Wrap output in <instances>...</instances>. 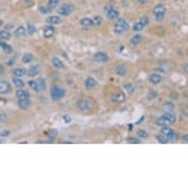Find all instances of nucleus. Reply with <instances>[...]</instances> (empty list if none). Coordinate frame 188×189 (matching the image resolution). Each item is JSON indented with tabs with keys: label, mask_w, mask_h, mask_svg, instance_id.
Returning <instances> with one entry per match:
<instances>
[{
	"label": "nucleus",
	"mask_w": 188,
	"mask_h": 189,
	"mask_svg": "<svg viewBox=\"0 0 188 189\" xmlns=\"http://www.w3.org/2000/svg\"><path fill=\"white\" fill-rule=\"evenodd\" d=\"M130 30V26H129V22L124 18H117L116 19V23H115V27H113V31L116 35H124L126 34L128 31Z\"/></svg>",
	"instance_id": "f257e3e1"
},
{
	"label": "nucleus",
	"mask_w": 188,
	"mask_h": 189,
	"mask_svg": "<svg viewBox=\"0 0 188 189\" xmlns=\"http://www.w3.org/2000/svg\"><path fill=\"white\" fill-rule=\"evenodd\" d=\"M152 13H153L156 21H158V22H162V21L165 19V16H166V6H165V4H162V3L156 4L153 6V9H152Z\"/></svg>",
	"instance_id": "f03ea898"
},
{
	"label": "nucleus",
	"mask_w": 188,
	"mask_h": 189,
	"mask_svg": "<svg viewBox=\"0 0 188 189\" xmlns=\"http://www.w3.org/2000/svg\"><path fill=\"white\" fill-rule=\"evenodd\" d=\"M104 13H106V17L107 19H110V21H116L119 17H120V14H119V10L115 8L113 4H107L104 8H103Z\"/></svg>",
	"instance_id": "7ed1b4c3"
},
{
	"label": "nucleus",
	"mask_w": 188,
	"mask_h": 189,
	"mask_svg": "<svg viewBox=\"0 0 188 189\" xmlns=\"http://www.w3.org/2000/svg\"><path fill=\"white\" fill-rule=\"evenodd\" d=\"M161 134H164L166 138H168L169 142H177V140L179 139L178 133L175 131V130H173L169 125H166V126H162V127H161Z\"/></svg>",
	"instance_id": "20e7f679"
},
{
	"label": "nucleus",
	"mask_w": 188,
	"mask_h": 189,
	"mask_svg": "<svg viewBox=\"0 0 188 189\" xmlns=\"http://www.w3.org/2000/svg\"><path fill=\"white\" fill-rule=\"evenodd\" d=\"M148 23H149L148 16H143V17H141V18L133 25L132 28H133L134 32H141V31H143L144 28H146V26H148Z\"/></svg>",
	"instance_id": "39448f33"
},
{
	"label": "nucleus",
	"mask_w": 188,
	"mask_h": 189,
	"mask_svg": "<svg viewBox=\"0 0 188 189\" xmlns=\"http://www.w3.org/2000/svg\"><path fill=\"white\" fill-rule=\"evenodd\" d=\"M77 108H79V111H81L83 113H88L93 110V103H92V100L89 99H80V100H77Z\"/></svg>",
	"instance_id": "423d86ee"
},
{
	"label": "nucleus",
	"mask_w": 188,
	"mask_h": 189,
	"mask_svg": "<svg viewBox=\"0 0 188 189\" xmlns=\"http://www.w3.org/2000/svg\"><path fill=\"white\" fill-rule=\"evenodd\" d=\"M64 94H66V93H64V89H62L61 86H58V85H53V86H52L50 97H52V99H53L54 102L62 99V98L64 97Z\"/></svg>",
	"instance_id": "0eeeda50"
},
{
	"label": "nucleus",
	"mask_w": 188,
	"mask_h": 189,
	"mask_svg": "<svg viewBox=\"0 0 188 189\" xmlns=\"http://www.w3.org/2000/svg\"><path fill=\"white\" fill-rule=\"evenodd\" d=\"M74 9H75V6L72 5V4H70V3H64V4H62V5L59 6L58 13H59V16L67 17V16H70V14H71L72 12H74Z\"/></svg>",
	"instance_id": "6e6552de"
},
{
	"label": "nucleus",
	"mask_w": 188,
	"mask_h": 189,
	"mask_svg": "<svg viewBox=\"0 0 188 189\" xmlns=\"http://www.w3.org/2000/svg\"><path fill=\"white\" fill-rule=\"evenodd\" d=\"M125 93H122V91H117V93H113L112 95L110 97V102L113 104H119V103H122V102H125Z\"/></svg>",
	"instance_id": "1a4fd4ad"
},
{
	"label": "nucleus",
	"mask_w": 188,
	"mask_h": 189,
	"mask_svg": "<svg viewBox=\"0 0 188 189\" xmlns=\"http://www.w3.org/2000/svg\"><path fill=\"white\" fill-rule=\"evenodd\" d=\"M93 61L97 62V63H107L108 61H110V55L104 52H97L93 55Z\"/></svg>",
	"instance_id": "9d476101"
},
{
	"label": "nucleus",
	"mask_w": 188,
	"mask_h": 189,
	"mask_svg": "<svg viewBox=\"0 0 188 189\" xmlns=\"http://www.w3.org/2000/svg\"><path fill=\"white\" fill-rule=\"evenodd\" d=\"M84 85H85V89H86V90H93L94 88H97L98 81H97V80L94 78V77L89 76V77H86V78H85Z\"/></svg>",
	"instance_id": "9b49d317"
},
{
	"label": "nucleus",
	"mask_w": 188,
	"mask_h": 189,
	"mask_svg": "<svg viewBox=\"0 0 188 189\" xmlns=\"http://www.w3.org/2000/svg\"><path fill=\"white\" fill-rule=\"evenodd\" d=\"M12 91V86L8 81H0V94L4 95V94H9Z\"/></svg>",
	"instance_id": "f8f14e48"
},
{
	"label": "nucleus",
	"mask_w": 188,
	"mask_h": 189,
	"mask_svg": "<svg viewBox=\"0 0 188 189\" xmlns=\"http://www.w3.org/2000/svg\"><path fill=\"white\" fill-rule=\"evenodd\" d=\"M113 71L117 76H125L128 74V67L125 64H117V66H115Z\"/></svg>",
	"instance_id": "ddd939ff"
},
{
	"label": "nucleus",
	"mask_w": 188,
	"mask_h": 189,
	"mask_svg": "<svg viewBox=\"0 0 188 189\" xmlns=\"http://www.w3.org/2000/svg\"><path fill=\"white\" fill-rule=\"evenodd\" d=\"M148 81L152 85H158V84H161V81H162V76L160 74H152V75L148 76Z\"/></svg>",
	"instance_id": "4468645a"
},
{
	"label": "nucleus",
	"mask_w": 188,
	"mask_h": 189,
	"mask_svg": "<svg viewBox=\"0 0 188 189\" xmlns=\"http://www.w3.org/2000/svg\"><path fill=\"white\" fill-rule=\"evenodd\" d=\"M54 32H55V28H54L53 25H48V26L44 28V30H43V34H44V38H47V39L52 38V36L54 35Z\"/></svg>",
	"instance_id": "2eb2a0df"
},
{
	"label": "nucleus",
	"mask_w": 188,
	"mask_h": 189,
	"mask_svg": "<svg viewBox=\"0 0 188 189\" xmlns=\"http://www.w3.org/2000/svg\"><path fill=\"white\" fill-rule=\"evenodd\" d=\"M122 89H124L125 94H128V95H133V94L135 93V86H134L133 84H130V82L124 84V86H122Z\"/></svg>",
	"instance_id": "dca6fc26"
},
{
	"label": "nucleus",
	"mask_w": 188,
	"mask_h": 189,
	"mask_svg": "<svg viewBox=\"0 0 188 189\" xmlns=\"http://www.w3.org/2000/svg\"><path fill=\"white\" fill-rule=\"evenodd\" d=\"M31 102H30V98H22V99H18V106L19 108H22V110H27L28 107H30Z\"/></svg>",
	"instance_id": "f3484780"
},
{
	"label": "nucleus",
	"mask_w": 188,
	"mask_h": 189,
	"mask_svg": "<svg viewBox=\"0 0 188 189\" xmlns=\"http://www.w3.org/2000/svg\"><path fill=\"white\" fill-rule=\"evenodd\" d=\"M47 22L49 23V25H61L62 23V19H61V17H58V16H50V17H48L47 18Z\"/></svg>",
	"instance_id": "a211bd4d"
},
{
	"label": "nucleus",
	"mask_w": 188,
	"mask_h": 189,
	"mask_svg": "<svg viewBox=\"0 0 188 189\" xmlns=\"http://www.w3.org/2000/svg\"><path fill=\"white\" fill-rule=\"evenodd\" d=\"M143 40V38H142V35H139L138 32H137L135 35H133L132 36V38H130V40H129V42H130V44H132V45H138L139 44V42Z\"/></svg>",
	"instance_id": "6ab92c4d"
},
{
	"label": "nucleus",
	"mask_w": 188,
	"mask_h": 189,
	"mask_svg": "<svg viewBox=\"0 0 188 189\" xmlns=\"http://www.w3.org/2000/svg\"><path fill=\"white\" fill-rule=\"evenodd\" d=\"M162 117L169 122V125H170V123H175V122H177V116H175L174 113H165V112H164Z\"/></svg>",
	"instance_id": "aec40b11"
},
{
	"label": "nucleus",
	"mask_w": 188,
	"mask_h": 189,
	"mask_svg": "<svg viewBox=\"0 0 188 189\" xmlns=\"http://www.w3.org/2000/svg\"><path fill=\"white\" fill-rule=\"evenodd\" d=\"M40 71H41V67L39 66V64H36V66H34V67H31L30 70H28L27 75L31 76V77H34V76H36V75H39Z\"/></svg>",
	"instance_id": "412c9836"
},
{
	"label": "nucleus",
	"mask_w": 188,
	"mask_h": 189,
	"mask_svg": "<svg viewBox=\"0 0 188 189\" xmlns=\"http://www.w3.org/2000/svg\"><path fill=\"white\" fill-rule=\"evenodd\" d=\"M26 32H27V30H26V27H23V26H18L16 30H14V35H16L17 38H22V36L26 35Z\"/></svg>",
	"instance_id": "4be33fe9"
},
{
	"label": "nucleus",
	"mask_w": 188,
	"mask_h": 189,
	"mask_svg": "<svg viewBox=\"0 0 188 189\" xmlns=\"http://www.w3.org/2000/svg\"><path fill=\"white\" fill-rule=\"evenodd\" d=\"M25 75H27V71L25 68H22V67H18V68H16L13 71V76L14 77H23Z\"/></svg>",
	"instance_id": "5701e85b"
},
{
	"label": "nucleus",
	"mask_w": 188,
	"mask_h": 189,
	"mask_svg": "<svg viewBox=\"0 0 188 189\" xmlns=\"http://www.w3.org/2000/svg\"><path fill=\"white\" fill-rule=\"evenodd\" d=\"M162 110L165 113H173L174 112V104L171 102H166V103L162 106Z\"/></svg>",
	"instance_id": "b1692460"
},
{
	"label": "nucleus",
	"mask_w": 188,
	"mask_h": 189,
	"mask_svg": "<svg viewBox=\"0 0 188 189\" xmlns=\"http://www.w3.org/2000/svg\"><path fill=\"white\" fill-rule=\"evenodd\" d=\"M80 25L85 28H88L90 26H93V22H92V18H88V17H84L80 19Z\"/></svg>",
	"instance_id": "393cba45"
},
{
	"label": "nucleus",
	"mask_w": 188,
	"mask_h": 189,
	"mask_svg": "<svg viewBox=\"0 0 188 189\" xmlns=\"http://www.w3.org/2000/svg\"><path fill=\"white\" fill-rule=\"evenodd\" d=\"M13 84L16 85L18 89H22L23 86H25V81L22 80V77H14L13 78Z\"/></svg>",
	"instance_id": "a878e982"
},
{
	"label": "nucleus",
	"mask_w": 188,
	"mask_h": 189,
	"mask_svg": "<svg viewBox=\"0 0 188 189\" xmlns=\"http://www.w3.org/2000/svg\"><path fill=\"white\" fill-rule=\"evenodd\" d=\"M52 64H53V67H55V68H63L64 67L63 61H61L59 58H53V59H52Z\"/></svg>",
	"instance_id": "bb28decb"
},
{
	"label": "nucleus",
	"mask_w": 188,
	"mask_h": 189,
	"mask_svg": "<svg viewBox=\"0 0 188 189\" xmlns=\"http://www.w3.org/2000/svg\"><path fill=\"white\" fill-rule=\"evenodd\" d=\"M155 123L157 126H160V127H162V126H166V125H169V122L166 121L162 116H160V117H157L156 120H155Z\"/></svg>",
	"instance_id": "cd10ccee"
},
{
	"label": "nucleus",
	"mask_w": 188,
	"mask_h": 189,
	"mask_svg": "<svg viewBox=\"0 0 188 189\" xmlns=\"http://www.w3.org/2000/svg\"><path fill=\"white\" fill-rule=\"evenodd\" d=\"M16 95H17L18 99H22V98H30L28 93H27L26 90H23V88H22V89H18V91L16 93Z\"/></svg>",
	"instance_id": "c85d7f7f"
},
{
	"label": "nucleus",
	"mask_w": 188,
	"mask_h": 189,
	"mask_svg": "<svg viewBox=\"0 0 188 189\" xmlns=\"http://www.w3.org/2000/svg\"><path fill=\"white\" fill-rule=\"evenodd\" d=\"M137 136L139 138V139H147V138L149 136V134H148V131L147 130H138V131H137Z\"/></svg>",
	"instance_id": "c756f323"
},
{
	"label": "nucleus",
	"mask_w": 188,
	"mask_h": 189,
	"mask_svg": "<svg viewBox=\"0 0 188 189\" xmlns=\"http://www.w3.org/2000/svg\"><path fill=\"white\" fill-rule=\"evenodd\" d=\"M156 142L161 143V144H166V143H169V139L164 134H158V135H156Z\"/></svg>",
	"instance_id": "7c9ffc66"
},
{
	"label": "nucleus",
	"mask_w": 188,
	"mask_h": 189,
	"mask_svg": "<svg viewBox=\"0 0 188 189\" xmlns=\"http://www.w3.org/2000/svg\"><path fill=\"white\" fill-rule=\"evenodd\" d=\"M92 22H93V26H100L103 22V18L100 16H96L94 18H92Z\"/></svg>",
	"instance_id": "2f4dec72"
},
{
	"label": "nucleus",
	"mask_w": 188,
	"mask_h": 189,
	"mask_svg": "<svg viewBox=\"0 0 188 189\" xmlns=\"http://www.w3.org/2000/svg\"><path fill=\"white\" fill-rule=\"evenodd\" d=\"M32 61H34V55L30 54V53H27V54H25V55L22 57V62H23V63H31Z\"/></svg>",
	"instance_id": "473e14b6"
},
{
	"label": "nucleus",
	"mask_w": 188,
	"mask_h": 189,
	"mask_svg": "<svg viewBox=\"0 0 188 189\" xmlns=\"http://www.w3.org/2000/svg\"><path fill=\"white\" fill-rule=\"evenodd\" d=\"M28 85H30V88L34 91H39V86H38V81H36V80H30V81H28Z\"/></svg>",
	"instance_id": "72a5a7b5"
},
{
	"label": "nucleus",
	"mask_w": 188,
	"mask_h": 189,
	"mask_svg": "<svg viewBox=\"0 0 188 189\" xmlns=\"http://www.w3.org/2000/svg\"><path fill=\"white\" fill-rule=\"evenodd\" d=\"M0 39L2 40H9L10 39V34L8 32V31H5V30H3V31H0Z\"/></svg>",
	"instance_id": "f704fd0d"
},
{
	"label": "nucleus",
	"mask_w": 188,
	"mask_h": 189,
	"mask_svg": "<svg viewBox=\"0 0 188 189\" xmlns=\"http://www.w3.org/2000/svg\"><path fill=\"white\" fill-rule=\"evenodd\" d=\"M58 3H59V0H48V6H49V9H55L57 5H58Z\"/></svg>",
	"instance_id": "c9c22d12"
},
{
	"label": "nucleus",
	"mask_w": 188,
	"mask_h": 189,
	"mask_svg": "<svg viewBox=\"0 0 188 189\" xmlns=\"http://www.w3.org/2000/svg\"><path fill=\"white\" fill-rule=\"evenodd\" d=\"M126 142L128 143H130V144H139L141 143V140H139V138L138 136H129L128 139H126Z\"/></svg>",
	"instance_id": "e433bc0d"
},
{
	"label": "nucleus",
	"mask_w": 188,
	"mask_h": 189,
	"mask_svg": "<svg viewBox=\"0 0 188 189\" xmlns=\"http://www.w3.org/2000/svg\"><path fill=\"white\" fill-rule=\"evenodd\" d=\"M36 81H38L39 91H41V90H45V80H44V78H39V80H36Z\"/></svg>",
	"instance_id": "4c0bfd02"
},
{
	"label": "nucleus",
	"mask_w": 188,
	"mask_h": 189,
	"mask_svg": "<svg viewBox=\"0 0 188 189\" xmlns=\"http://www.w3.org/2000/svg\"><path fill=\"white\" fill-rule=\"evenodd\" d=\"M35 32H36V27H35V25H32V23H28V25H27V34L34 35Z\"/></svg>",
	"instance_id": "58836bf2"
},
{
	"label": "nucleus",
	"mask_w": 188,
	"mask_h": 189,
	"mask_svg": "<svg viewBox=\"0 0 188 189\" xmlns=\"http://www.w3.org/2000/svg\"><path fill=\"white\" fill-rule=\"evenodd\" d=\"M50 10L52 9H49V6H40L39 8V12L43 14H48V13H50Z\"/></svg>",
	"instance_id": "ea45409f"
},
{
	"label": "nucleus",
	"mask_w": 188,
	"mask_h": 189,
	"mask_svg": "<svg viewBox=\"0 0 188 189\" xmlns=\"http://www.w3.org/2000/svg\"><path fill=\"white\" fill-rule=\"evenodd\" d=\"M157 97H158V93H157V91L149 90V93H148V98H149V99H153V98H157Z\"/></svg>",
	"instance_id": "a19ab883"
},
{
	"label": "nucleus",
	"mask_w": 188,
	"mask_h": 189,
	"mask_svg": "<svg viewBox=\"0 0 188 189\" xmlns=\"http://www.w3.org/2000/svg\"><path fill=\"white\" fill-rule=\"evenodd\" d=\"M57 133H58L57 130H49V131L47 133V135H48L49 138H53V139H54V138L57 136Z\"/></svg>",
	"instance_id": "79ce46f5"
},
{
	"label": "nucleus",
	"mask_w": 188,
	"mask_h": 189,
	"mask_svg": "<svg viewBox=\"0 0 188 189\" xmlns=\"http://www.w3.org/2000/svg\"><path fill=\"white\" fill-rule=\"evenodd\" d=\"M10 131L9 130H0V136H9Z\"/></svg>",
	"instance_id": "37998d69"
},
{
	"label": "nucleus",
	"mask_w": 188,
	"mask_h": 189,
	"mask_svg": "<svg viewBox=\"0 0 188 189\" xmlns=\"http://www.w3.org/2000/svg\"><path fill=\"white\" fill-rule=\"evenodd\" d=\"M5 121H6V116L5 115H0V122L4 123Z\"/></svg>",
	"instance_id": "c03bdc74"
},
{
	"label": "nucleus",
	"mask_w": 188,
	"mask_h": 189,
	"mask_svg": "<svg viewBox=\"0 0 188 189\" xmlns=\"http://www.w3.org/2000/svg\"><path fill=\"white\" fill-rule=\"evenodd\" d=\"M63 121L66 123H68V122H71V117L70 116H63Z\"/></svg>",
	"instance_id": "a18cd8bd"
},
{
	"label": "nucleus",
	"mask_w": 188,
	"mask_h": 189,
	"mask_svg": "<svg viewBox=\"0 0 188 189\" xmlns=\"http://www.w3.org/2000/svg\"><path fill=\"white\" fill-rule=\"evenodd\" d=\"M182 70L186 72V74H188V63H184L183 66H182Z\"/></svg>",
	"instance_id": "49530a36"
},
{
	"label": "nucleus",
	"mask_w": 188,
	"mask_h": 189,
	"mask_svg": "<svg viewBox=\"0 0 188 189\" xmlns=\"http://www.w3.org/2000/svg\"><path fill=\"white\" fill-rule=\"evenodd\" d=\"M137 2H138L139 4H142V5H143V4H147V3L149 2V0H137Z\"/></svg>",
	"instance_id": "de8ad7c7"
},
{
	"label": "nucleus",
	"mask_w": 188,
	"mask_h": 189,
	"mask_svg": "<svg viewBox=\"0 0 188 189\" xmlns=\"http://www.w3.org/2000/svg\"><path fill=\"white\" fill-rule=\"evenodd\" d=\"M182 139H183L184 142H187V143H188V134H186V135H183V136H182Z\"/></svg>",
	"instance_id": "09e8293b"
},
{
	"label": "nucleus",
	"mask_w": 188,
	"mask_h": 189,
	"mask_svg": "<svg viewBox=\"0 0 188 189\" xmlns=\"http://www.w3.org/2000/svg\"><path fill=\"white\" fill-rule=\"evenodd\" d=\"M23 3L27 4V5H30V4H32V0H23Z\"/></svg>",
	"instance_id": "8fccbe9b"
},
{
	"label": "nucleus",
	"mask_w": 188,
	"mask_h": 189,
	"mask_svg": "<svg viewBox=\"0 0 188 189\" xmlns=\"http://www.w3.org/2000/svg\"><path fill=\"white\" fill-rule=\"evenodd\" d=\"M3 74H4V66L0 64V75H3Z\"/></svg>",
	"instance_id": "3c124183"
},
{
	"label": "nucleus",
	"mask_w": 188,
	"mask_h": 189,
	"mask_svg": "<svg viewBox=\"0 0 188 189\" xmlns=\"http://www.w3.org/2000/svg\"><path fill=\"white\" fill-rule=\"evenodd\" d=\"M13 63H14V59H9V61H8V64H9V66H12Z\"/></svg>",
	"instance_id": "603ef678"
},
{
	"label": "nucleus",
	"mask_w": 188,
	"mask_h": 189,
	"mask_svg": "<svg viewBox=\"0 0 188 189\" xmlns=\"http://www.w3.org/2000/svg\"><path fill=\"white\" fill-rule=\"evenodd\" d=\"M3 26V19H0V27Z\"/></svg>",
	"instance_id": "864d4df0"
},
{
	"label": "nucleus",
	"mask_w": 188,
	"mask_h": 189,
	"mask_svg": "<svg viewBox=\"0 0 188 189\" xmlns=\"http://www.w3.org/2000/svg\"><path fill=\"white\" fill-rule=\"evenodd\" d=\"M0 143H2V139H0Z\"/></svg>",
	"instance_id": "5fc2aeb1"
}]
</instances>
